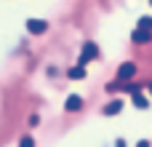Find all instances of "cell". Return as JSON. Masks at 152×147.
I'll return each instance as SVG.
<instances>
[{
    "instance_id": "cell-11",
    "label": "cell",
    "mask_w": 152,
    "mask_h": 147,
    "mask_svg": "<svg viewBox=\"0 0 152 147\" xmlns=\"http://www.w3.org/2000/svg\"><path fill=\"white\" fill-rule=\"evenodd\" d=\"M136 147H152L150 139H142V142H136Z\"/></svg>"
},
{
    "instance_id": "cell-14",
    "label": "cell",
    "mask_w": 152,
    "mask_h": 147,
    "mask_svg": "<svg viewBox=\"0 0 152 147\" xmlns=\"http://www.w3.org/2000/svg\"><path fill=\"white\" fill-rule=\"evenodd\" d=\"M150 5H152V0H150Z\"/></svg>"
},
{
    "instance_id": "cell-9",
    "label": "cell",
    "mask_w": 152,
    "mask_h": 147,
    "mask_svg": "<svg viewBox=\"0 0 152 147\" xmlns=\"http://www.w3.org/2000/svg\"><path fill=\"white\" fill-rule=\"evenodd\" d=\"M136 27H144V29H152V16H142L136 21Z\"/></svg>"
},
{
    "instance_id": "cell-2",
    "label": "cell",
    "mask_w": 152,
    "mask_h": 147,
    "mask_svg": "<svg viewBox=\"0 0 152 147\" xmlns=\"http://www.w3.org/2000/svg\"><path fill=\"white\" fill-rule=\"evenodd\" d=\"M24 27H27L29 35H43V32L48 29V21H45V19H27Z\"/></svg>"
},
{
    "instance_id": "cell-12",
    "label": "cell",
    "mask_w": 152,
    "mask_h": 147,
    "mask_svg": "<svg viewBox=\"0 0 152 147\" xmlns=\"http://www.w3.org/2000/svg\"><path fill=\"white\" fill-rule=\"evenodd\" d=\"M115 147H128V145H126V139H118V142H115Z\"/></svg>"
},
{
    "instance_id": "cell-4",
    "label": "cell",
    "mask_w": 152,
    "mask_h": 147,
    "mask_svg": "<svg viewBox=\"0 0 152 147\" xmlns=\"http://www.w3.org/2000/svg\"><path fill=\"white\" fill-rule=\"evenodd\" d=\"M64 110H67V112H80V110H83V96L69 94V96L64 99Z\"/></svg>"
},
{
    "instance_id": "cell-1",
    "label": "cell",
    "mask_w": 152,
    "mask_h": 147,
    "mask_svg": "<svg viewBox=\"0 0 152 147\" xmlns=\"http://www.w3.org/2000/svg\"><path fill=\"white\" fill-rule=\"evenodd\" d=\"M134 75H136V64H134V62H123V64L118 67V83L134 80Z\"/></svg>"
},
{
    "instance_id": "cell-6",
    "label": "cell",
    "mask_w": 152,
    "mask_h": 147,
    "mask_svg": "<svg viewBox=\"0 0 152 147\" xmlns=\"http://www.w3.org/2000/svg\"><path fill=\"white\" fill-rule=\"evenodd\" d=\"M86 75H88V70H86V64H80V62L67 70V78H69V80H83Z\"/></svg>"
},
{
    "instance_id": "cell-13",
    "label": "cell",
    "mask_w": 152,
    "mask_h": 147,
    "mask_svg": "<svg viewBox=\"0 0 152 147\" xmlns=\"http://www.w3.org/2000/svg\"><path fill=\"white\" fill-rule=\"evenodd\" d=\"M147 88H150V96H152V83H150V86H147Z\"/></svg>"
},
{
    "instance_id": "cell-3",
    "label": "cell",
    "mask_w": 152,
    "mask_h": 147,
    "mask_svg": "<svg viewBox=\"0 0 152 147\" xmlns=\"http://www.w3.org/2000/svg\"><path fill=\"white\" fill-rule=\"evenodd\" d=\"M96 56H99L96 43H83V48H80V64H88V62H94Z\"/></svg>"
},
{
    "instance_id": "cell-10",
    "label": "cell",
    "mask_w": 152,
    "mask_h": 147,
    "mask_svg": "<svg viewBox=\"0 0 152 147\" xmlns=\"http://www.w3.org/2000/svg\"><path fill=\"white\" fill-rule=\"evenodd\" d=\"M19 147H35V139L32 137H21L19 139Z\"/></svg>"
},
{
    "instance_id": "cell-8",
    "label": "cell",
    "mask_w": 152,
    "mask_h": 147,
    "mask_svg": "<svg viewBox=\"0 0 152 147\" xmlns=\"http://www.w3.org/2000/svg\"><path fill=\"white\" fill-rule=\"evenodd\" d=\"M131 102H134V107H136V110H147V107H150V99H147V96H142V91L131 94Z\"/></svg>"
},
{
    "instance_id": "cell-7",
    "label": "cell",
    "mask_w": 152,
    "mask_h": 147,
    "mask_svg": "<svg viewBox=\"0 0 152 147\" xmlns=\"http://www.w3.org/2000/svg\"><path fill=\"white\" fill-rule=\"evenodd\" d=\"M120 112H123V102H120V99H112V102H107V107H104V115H112V118H115V115H120Z\"/></svg>"
},
{
    "instance_id": "cell-5",
    "label": "cell",
    "mask_w": 152,
    "mask_h": 147,
    "mask_svg": "<svg viewBox=\"0 0 152 147\" xmlns=\"http://www.w3.org/2000/svg\"><path fill=\"white\" fill-rule=\"evenodd\" d=\"M131 40H134V43H152V29L136 27V29L131 32Z\"/></svg>"
}]
</instances>
